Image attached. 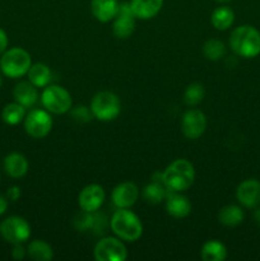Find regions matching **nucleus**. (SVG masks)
<instances>
[{"mask_svg": "<svg viewBox=\"0 0 260 261\" xmlns=\"http://www.w3.org/2000/svg\"><path fill=\"white\" fill-rule=\"evenodd\" d=\"M162 182L171 193H183L193 186L195 168L190 161L178 158L171 162L162 173Z\"/></svg>", "mask_w": 260, "mask_h": 261, "instance_id": "obj_1", "label": "nucleus"}, {"mask_svg": "<svg viewBox=\"0 0 260 261\" xmlns=\"http://www.w3.org/2000/svg\"><path fill=\"white\" fill-rule=\"evenodd\" d=\"M229 47L240 58H255L260 54V32L249 24L236 27L229 36Z\"/></svg>", "mask_w": 260, "mask_h": 261, "instance_id": "obj_2", "label": "nucleus"}, {"mask_svg": "<svg viewBox=\"0 0 260 261\" xmlns=\"http://www.w3.org/2000/svg\"><path fill=\"white\" fill-rule=\"evenodd\" d=\"M110 227L116 237L126 242H135L142 237L143 223L130 209H119L112 214Z\"/></svg>", "mask_w": 260, "mask_h": 261, "instance_id": "obj_3", "label": "nucleus"}, {"mask_svg": "<svg viewBox=\"0 0 260 261\" xmlns=\"http://www.w3.org/2000/svg\"><path fill=\"white\" fill-rule=\"evenodd\" d=\"M32 65V59L28 51L22 47L5 50L0 58V69L8 78H20L25 75Z\"/></svg>", "mask_w": 260, "mask_h": 261, "instance_id": "obj_4", "label": "nucleus"}, {"mask_svg": "<svg viewBox=\"0 0 260 261\" xmlns=\"http://www.w3.org/2000/svg\"><path fill=\"white\" fill-rule=\"evenodd\" d=\"M92 115L99 121H112L121 112V101L114 92L101 91L93 96L91 101Z\"/></svg>", "mask_w": 260, "mask_h": 261, "instance_id": "obj_5", "label": "nucleus"}, {"mask_svg": "<svg viewBox=\"0 0 260 261\" xmlns=\"http://www.w3.org/2000/svg\"><path fill=\"white\" fill-rule=\"evenodd\" d=\"M40 99L43 109L54 115L66 114L70 111L73 106L71 94L64 87L56 86V84L46 86L41 93Z\"/></svg>", "mask_w": 260, "mask_h": 261, "instance_id": "obj_6", "label": "nucleus"}, {"mask_svg": "<svg viewBox=\"0 0 260 261\" xmlns=\"http://www.w3.org/2000/svg\"><path fill=\"white\" fill-rule=\"evenodd\" d=\"M93 256L97 261H125L127 249L119 237H103L93 249Z\"/></svg>", "mask_w": 260, "mask_h": 261, "instance_id": "obj_7", "label": "nucleus"}, {"mask_svg": "<svg viewBox=\"0 0 260 261\" xmlns=\"http://www.w3.org/2000/svg\"><path fill=\"white\" fill-rule=\"evenodd\" d=\"M0 234L12 245L24 244L31 237V226L22 217H8L0 223Z\"/></svg>", "mask_w": 260, "mask_h": 261, "instance_id": "obj_8", "label": "nucleus"}, {"mask_svg": "<svg viewBox=\"0 0 260 261\" xmlns=\"http://www.w3.org/2000/svg\"><path fill=\"white\" fill-rule=\"evenodd\" d=\"M53 129V117L50 112L42 109H33L25 115L24 130L33 139L47 137Z\"/></svg>", "mask_w": 260, "mask_h": 261, "instance_id": "obj_9", "label": "nucleus"}, {"mask_svg": "<svg viewBox=\"0 0 260 261\" xmlns=\"http://www.w3.org/2000/svg\"><path fill=\"white\" fill-rule=\"evenodd\" d=\"M206 116L198 109H190L183 115L181 119V132L184 137L190 140H196L205 133Z\"/></svg>", "mask_w": 260, "mask_h": 261, "instance_id": "obj_10", "label": "nucleus"}, {"mask_svg": "<svg viewBox=\"0 0 260 261\" xmlns=\"http://www.w3.org/2000/svg\"><path fill=\"white\" fill-rule=\"evenodd\" d=\"M135 15L130 8V3H120L119 10L112 23V33L119 40H126L135 31Z\"/></svg>", "mask_w": 260, "mask_h": 261, "instance_id": "obj_11", "label": "nucleus"}, {"mask_svg": "<svg viewBox=\"0 0 260 261\" xmlns=\"http://www.w3.org/2000/svg\"><path fill=\"white\" fill-rule=\"evenodd\" d=\"M105 199H106V193L105 189L98 184H89L84 186L78 195L79 208L84 213H96L103 205Z\"/></svg>", "mask_w": 260, "mask_h": 261, "instance_id": "obj_12", "label": "nucleus"}, {"mask_svg": "<svg viewBox=\"0 0 260 261\" xmlns=\"http://www.w3.org/2000/svg\"><path fill=\"white\" fill-rule=\"evenodd\" d=\"M139 195V188L132 181H125L115 186L111 194V200L116 208L130 209L137 203Z\"/></svg>", "mask_w": 260, "mask_h": 261, "instance_id": "obj_13", "label": "nucleus"}, {"mask_svg": "<svg viewBox=\"0 0 260 261\" xmlns=\"http://www.w3.org/2000/svg\"><path fill=\"white\" fill-rule=\"evenodd\" d=\"M236 199L245 208H257L260 205V181L255 178L242 181L236 189Z\"/></svg>", "mask_w": 260, "mask_h": 261, "instance_id": "obj_14", "label": "nucleus"}, {"mask_svg": "<svg viewBox=\"0 0 260 261\" xmlns=\"http://www.w3.org/2000/svg\"><path fill=\"white\" fill-rule=\"evenodd\" d=\"M166 212L173 218H185L191 213V203L181 193H171L166 196Z\"/></svg>", "mask_w": 260, "mask_h": 261, "instance_id": "obj_15", "label": "nucleus"}, {"mask_svg": "<svg viewBox=\"0 0 260 261\" xmlns=\"http://www.w3.org/2000/svg\"><path fill=\"white\" fill-rule=\"evenodd\" d=\"M165 0H130V8L137 19L148 20L161 12Z\"/></svg>", "mask_w": 260, "mask_h": 261, "instance_id": "obj_16", "label": "nucleus"}, {"mask_svg": "<svg viewBox=\"0 0 260 261\" xmlns=\"http://www.w3.org/2000/svg\"><path fill=\"white\" fill-rule=\"evenodd\" d=\"M119 0H91V12L98 22L114 20L119 10Z\"/></svg>", "mask_w": 260, "mask_h": 261, "instance_id": "obj_17", "label": "nucleus"}, {"mask_svg": "<svg viewBox=\"0 0 260 261\" xmlns=\"http://www.w3.org/2000/svg\"><path fill=\"white\" fill-rule=\"evenodd\" d=\"M13 97L15 102L24 106L25 109H31L38 102L37 87L33 86L30 81L19 82L13 89Z\"/></svg>", "mask_w": 260, "mask_h": 261, "instance_id": "obj_18", "label": "nucleus"}, {"mask_svg": "<svg viewBox=\"0 0 260 261\" xmlns=\"http://www.w3.org/2000/svg\"><path fill=\"white\" fill-rule=\"evenodd\" d=\"M30 163L20 153H10L4 158V171L12 178H22L27 175Z\"/></svg>", "mask_w": 260, "mask_h": 261, "instance_id": "obj_19", "label": "nucleus"}, {"mask_svg": "<svg viewBox=\"0 0 260 261\" xmlns=\"http://www.w3.org/2000/svg\"><path fill=\"white\" fill-rule=\"evenodd\" d=\"M28 81L33 84L37 88H45L46 86H48L53 78V73H51V69L48 68L46 64L37 63L32 64L27 73Z\"/></svg>", "mask_w": 260, "mask_h": 261, "instance_id": "obj_20", "label": "nucleus"}, {"mask_svg": "<svg viewBox=\"0 0 260 261\" xmlns=\"http://www.w3.org/2000/svg\"><path fill=\"white\" fill-rule=\"evenodd\" d=\"M200 256L204 261H224L227 259V249L218 240H211L203 245Z\"/></svg>", "mask_w": 260, "mask_h": 261, "instance_id": "obj_21", "label": "nucleus"}, {"mask_svg": "<svg viewBox=\"0 0 260 261\" xmlns=\"http://www.w3.org/2000/svg\"><path fill=\"white\" fill-rule=\"evenodd\" d=\"M245 218L244 211L239 205L229 204V205L223 206L218 213L219 223L226 227H236L242 223Z\"/></svg>", "mask_w": 260, "mask_h": 261, "instance_id": "obj_22", "label": "nucleus"}, {"mask_svg": "<svg viewBox=\"0 0 260 261\" xmlns=\"http://www.w3.org/2000/svg\"><path fill=\"white\" fill-rule=\"evenodd\" d=\"M27 255L35 261H51L54 259V250L48 242L35 240L28 245Z\"/></svg>", "mask_w": 260, "mask_h": 261, "instance_id": "obj_23", "label": "nucleus"}, {"mask_svg": "<svg viewBox=\"0 0 260 261\" xmlns=\"http://www.w3.org/2000/svg\"><path fill=\"white\" fill-rule=\"evenodd\" d=\"M211 22L216 30L226 31L233 24L235 12L229 7H218L211 15Z\"/></svg>", "mask_w": 260, "mask_h": 261, "instance_id": "obj_24", "label": "nucleus"}, {"mask_svg": "<svg viewBox=\"0 0 260 261\" xmlns=\"http://www.w3.org/2000/svg\"><path fill=\"white\" fill-rule=\"evenodd\" d=\"M142 195L148 204H154L155 205V204H160L165 200L166 196H167V189L163 185L162 180H154L143 189Z\"/></svg>", "mask_w": 260, "mask_h": 261, "instance_id": "obj_25", "label": "nucleus"}, {"mask_svg": "<svg viewBox=\"0 0 260 261\" xmlns=\"http://www.w3.org/2000/svg\"><path fill=\"white\" fill-rule=\"evenodd\" d=\"M27 115L25 107L19 105L18 102L8 103L2 111V119L8 125H18L24 121V117Z\"/></svg>", "mask_w": 260, "mask_h": 261, "instance_id": "obj_26", "label": "nucleus"}, {"mask_svg": "<svg viewBox=\"0 0 260 261\" xmlns=\"http://www.w3.org/2000/svg\"><path fill=\"white\" fill-rule=\"evenodd\" d=\"M201 50H203V55L209 61H219L226 55V45L217 38H211V40L205 41Z\"/></svg>", "mask_w": 260, "mask_h": 261, "instance_id": "obj_27", "label": "nucleus"}, {"mask_svg": "<svg viewBox=\"0 0 260 261\" xmlns=\"http://www.w3.org/2000/svg\"><path fill=\"white\" fill-rule=\"evenodd\" d=\"M205 97V89L201 83L198 82H194V83L189 84L188 88L185 89V93H184V102H185L188 106L193 107L196 105L200 103L201 101Z\"/></svg>", "mask_w": 260, "mask_h": 261, "instance_id": "obj_28", "label": "nucleus"}, {"mask_svg": "<svg viewBox=\"0 0 260 261\" xmlns=\"http://www.w3.org/2000/svg\"><path fill=\"white\" fill-rule=\"evenodd\" d=\"M70 111H71V116H73V119H75L76 121L79 122H88L91 121L92 117H93V115H92L91 112V109H88V107L86 106H78L74 110H70Z\"/></svg>", "mask_w": 260, "mask_h": 261, "instance_id": "obj_29", "label": "nucleus"}, {"mask_svg": "<svg viewBox=\"0 0 260 261\" xmlns=\"http://www.w3.org/2000/svg\"><path fill=\"white\" fill-rule=\"evenodd\" d=\"M27 255V250L23 247V244H14L12 249V257L15 260H23Z\"/></svg>", "mask_w": 260, "mask_h": 261, "instance_id": "obj_30", "label": "nucleus"}, {"mask_svg": "<svg viewBox=\"0 0 260 261\" xmlns=\"http://www.w3.org/2000/svg\"><path fill=\"white\" fill-rule=\"evenodd\" d=\"M19 196H20V189L18 188V186H12V188L8 189L7 198L9 199V200L15 201L19 199Z\"/></svg>", "mask_w": 260, "mask_h": 261, "instance_id": "obj_31", "label": "nucleus"}, {"mask_svg": "<svg viewBox=\"0 0 260 261\" xmlns=\"http://www.w3.org/2000/svg\"><path fill=\"white\" fill-rule=\"evenodd\" d=\"M8 43H9V40H8V35L5 33L4 30L0 28V55L7 50Z\"/></svg>", "mask_w": 260, "mask_h": 261, "instance_id": "obj_32", "label": "nucleus"}, {"mask_svg": "<svg viewBox=\"0 0 260 261\" xmlns=\"http://www.w3.org/2000/svg\"><path fill=\"white\" fill-rule=\"evenodd\" d=\"M8 205H9L8 204V199L0 194V216H3L8 211Z\"/></svg>", "mask_w": 260, "mask_h": 261, "instance_id": "obj_33", "label": "nucleus"}, {"mask_svg": "<svg viewBox=\"0 0 260 261\" xmlns=\"http://www.w3.org/2000/svg\"><path fill=\"white\" fill-rule=\"evenodd\" d=\"M254 219L257 224H260V208L255 209L254 212Z\"/></svg>", "mask_w": 260, "mask_h": 261, "instance_id": "obj_34", "label": "nucleus"}, {"mask_svg": "<svg viewBox=\"0 0 260 261\" xmlns=\"http://www.w3.org/2000/svg\"><path fill=\"white\" fill-rule=\"evenodd\" d=\"M216 2H218V3H228V2H231V0H216Z\"/></svg>", "mask_w": 260, "mask_h": 261, "instance_id": "obj_35", "label": "nucleus"}, {"mask_svg": "<svg viewBox=\"0 0 260 261\" xmlns=\"http://www.w3.org/2000/svg\"><path fill=\"white\" fill-rule=\"evenodd\" d=\"M0 87H2V78H0Z\"/></svg>", "mask_w": 260, "mask_h": 261, "instance_id": "obj_36", "label": "nucleus"}]
</instances>
